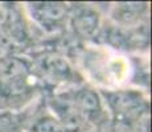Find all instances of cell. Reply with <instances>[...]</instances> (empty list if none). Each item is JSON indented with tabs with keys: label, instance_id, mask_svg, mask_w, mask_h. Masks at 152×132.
I'll use <instances>...</instances> for the list:
<instances>
[{
	"label": "cell",
	"instance_id": "cell-5",
	"mask_svg": "<svg viewBox=\"0 0 152 132\" xmlns=\"http://www.w3.org/2000/svg\"><path fill=\"white\" fill-rule=\"evenodd\" d=\"M72 103L83 122L91 127H101L109 122V114L104 107L103 99L97 87L86 81L66 89L57 90Z\"/></svg>",
	"mask_w": 152,
	"mask_h": 132
},
{
	"label": "cell",
	"instance_id": "cell-8",
	"mask_svg": "<svg viewBox=\"0 0 152 132\" xmlns=\"http://www.w3.org/2000/svg\"><path fill=\"white\" fill-rule=\"evenodd\" d=\"M25 132H66L61 123L46 108L42 95L34 103L33 111L28 119Z\"/></svg>",
	"mask_w": 152,
	"mask_h": 132
},
{
	"label": "cell",
	"instance_id": "cell-9",
	"mask_svg": "<svg viewBox=\"0 0 152 132\" xmlns=\"http://www.w3.org/2000/svg\"><path fill=\"white\" fill-rule=\"evenodd\" d=\"M36 102L23 110H0V132H25L28 119Z\"/></svg>",
	"mask_w": 152,
	"mask_h": 132
},
{
	"label": "cell",
	"instance_id": "cell-2",
	"mask_svg": "<svg viewBox=\"0 0 152 132\" xmlns=\"http://www.w3.org/2000/svg\"><path fill=\"white\" fill-rule=\"evenodd\" d=\"M83 79L98 90L126 87L132 75V66L126 55L110 46H86L81 55ZM86 81V79H85Z\"/></svg>",
	"mask_w": 152,
	"mask_h": 132
},
{
	"label": "cell",
	"instance_id": "cell-6",
	"mask_svg": "<svg viewBox=\"0 0 152 132\" xmlns=\"http://www.w3.org/2000/svg\"><path fill=\"white\" fill-rule=\"evenodd\" d=\"M102 16L98 5L89 3H70L68 31L75 41H94L102 31Z\"/></svg>",
	"mask_w": 152,
	"mask_h": 132
},
{
	"label": "cell",
	"instance_id": "cell-1",
	"mask_svg": "<svg viewBox=\"0 0 152 132\" xmlns=\"http://www.w3.org/2000/svg\"><path fill=\"white\" fill-rule=\"evenodd\" d=\"M44 89L27 53L0 57V110H23L42 95Z\"/></svg>",
	"mask_w": 152,
	"mask_h": 132
},
{
	"label": "cell",
	"instance_id": "cell-7",
	"mask_svg": "<svg viewBox=\"0 0 152 132\" xmlns=\"http://www.w3.org/2000/svg\"><path fill=\"white\" fill-rule=\"evenodd\" d=\"M107 16L116 28L124 31L138 29L148 20L150 5L148 3H115L109 7Z\"/></svg>",
	"mask_w": 152,
	"mask_h": 132
},
{
	"label": "cell",
	"instance_id": "cell-3",
	"mask_svg": "<svg viewBox=\"0 0 152 132\" xmlns=\"http://www.w3.org/2000/svg\"><path fill=\"white\" fill-rule=\"evenodd\" d=\"M139 87H121L114 90H99L109 118H114L122 124H131L148 114L150 102Z\"/></svg>",
	"mask_w": 152,
	"mask_h": 132
},
{
	"label": "cell",
	"instance_id": "cell-11",
	"mask_svg": "<svg viewBox=\"0 0 152 132\" xmlns=\"http://www.w3.org/2000/svg\"><path fill=\"white\" fill-rule=\"evenodd\" d=\"M4 16H5V8H4V3H0V32H1L3 23H4Z\"/></svg>",
	"mask_w": 152,
	"mask_h": 132
},
{
	"label": "cell",
	"instance_id": "cell-10",
	"mask_svg": "<svg viewBox=\"0 0 152 132\" xmlns=\"http://www.w3.org/2000/svg\"><path fill=\"white\" fill-rule=\"evenodd\" d=\"M7 53H12V50L10 49L8 44L3 40V37L0 36V57H1V55H4V54H7Z\"/></svg>",
	"mask_w": 152,
	"mask_h": 132
},
{
	"label": "cell",
	"instance_id": "cell-4",
	"mask_svg": "<svg viewBox=\"0 0 152 132\" xmlns=\"http://www.w3.org/2000/svg\"><path fill=\"white\" fill-rule=\"evenodd\" d=\"M23 8L29 23L42 36H58L68 32L70 3L28 1Z\"/></svg>",
	"mask_w": 152,
	"mask_h": 132
}]
</instances>
